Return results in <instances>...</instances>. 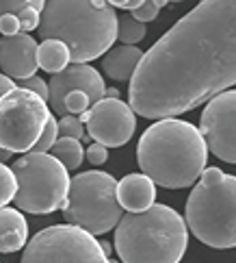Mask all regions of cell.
I'll use <instances>...</instances> for the list:
<instances>
[{"label":"cell","instance_id":"cell-30","mask_svg":"<svg viewBox=\"0 0 236 263\" xmlns=\"http://www.w3.org/2000/svg\"><path fill=\"white\" fill-rule=\"evenodd\" d=\"M106 98H119V91L117 89H106Z\"/></svg>","mask_w":236,"mask_h":263},{"label":"cell","instance_id":"cell-10","mask_svg":"<svg viewBox=\"0 0 236 263\" xmlns=\"http://www.w3.org/2000/svg\"><path fill=\"white\" fill-rule=\"evenodd\" d=\"M200 130L214 157L236 163V89H225L208 100L202 111Z\"/></svg>","mask_w":236,"mask_h":263},{"label":"cell","instance_id":"cell-7","mask_svg":"<svg viewBox=\"0 0 236 263\" xmlns=\"http://www.w3.org/2000/svg\"><path fill=\"white\" fill-rule=\"evenodd\" d=\"M13 172L17 176V209L41 215L63 209L70 194V170L63 161H59L52 153H26L13 163Z\"/></svg>","mask_w":236,"mask_h":263},{"label":"cell","instance_id":"cell-6","mask_svg":"<svg viewBox=\"0 0 236 263\" xmlns=\"http://www.w3.org/2000/svg\"><path fill=\"white\" fill-rule=\"evenodd\" d=\"M117 183L119 181H115L111 174L100 170H89L74 176L63 206V218L70 224L89 231L91 235H104L115 229L124 218Z\"/></svg>","mask_w":236,"mask_h":263},{"label":"cell","instance_id":"cell-8","mask_svg":"<svg viewBox=\"0 0 236 263\" xmlns=\"http://www.w3.org/2000/svg\"><path fill=\"white\" fill-rule=\"evenodd\" d=\"M20 263H109V255L89 231L68 222L33 235Z\"/></svg>","mask_w":236,"mask_h":263},{"label":"cell","instance_id":"cell-1","mask_svg":"<svg viewBox=\"0 0 236 263\" xmlns=\"http://www.w3.org/2000/svg\"><path fill=\"white\" fill-rule=\"evenodd\" d=\"M236 85V0H202L143 54L128 102L139 116L186 114Z\"/></svg>","mask_w":236,"mask_h":263},{"label":"cell","instance_id":"cell-5","mask_svg":"<svg viewBox=\"0 0 236 263\" xmlns=\"http://www.w3.org/2000/svg\"><path fill=\"white\" fill-rule=\"evenodd\" d=\"M186 224L210 248H236V176L206 167L186 200Z\"/></svg>","mask_w":236,"mask_h":263},{"label":"cell","instance_id":"cell-28","mask_svg":"<svg viewBox=\"0 0 236 263\" xmlns=\"http://www.w3.org/2000/svg\"><path fill=\"white\" fill-rule=\"evenodd\" d=\"M115 9H126V11H135L141 5H145V0H109Z\"/></svg>","mask_w":236,"mask_h":263},{"label":"cell","instance_id":"cell-13","mask_svg":"<svg viewBox=\"0 0 236 263\" xmlns=\"http://www.w3.org/2000/svg\"><path fill=\"white\" fill-rule=\"evenodd\" d=\"M0 68L11 79L26 81L35 77L39 65V44L28 33L3 35L0 42Z\"/></svg>","mask_w":236,"mask_h":263},{"label":"cell","instance_id":"cell-16","mask_svg":"<svg viewBox=\"0 0 236 263\" xmlns=\"http://www.w3.org/2000/svg\"><path fill=\"white\" fill-rule=\"evenodd\" d=\"M28 241V222L17 209L3 206L0 211V252L11 255Z\"/></svg>","mask_w":236,"mask_h":263},{"label":"cell","instance_id":"cell-2","mask_svg":"<svg viewBox=\"0 0 236 263\" xmlns=\"http://www.w3.org/2000/svg\"><path fill=\"white\" fill-rule=\"evenodd\" d=\"M208 153L210 148L202 130L191 122L163 118L141 135L137 163L156 185L165 190H184L206 172Z\"/></svg>","mask_w":236,"mask_h":263},{"label":"cell","instance_id":"cell-14","mask_svg":"<svg viewBox=\"0 0 236 263\" xmlns=\"http://www.w3.org/2000/svg\"><path fill=\"white\" fill-rule=\"evenodd\" d=\"M117 196L124 209L147 211L156 200V183L147 174H126L117 183Z\"/></svg>","mask_w":236,"mask_h":263},{"label":"cell","instance_id":"cell-26","mask_svg":"<svg viewBox=\"0 0 236 263\" xmlns=\"http://www.w3.org/2000/svg\"><path fill=\"white\" fill-rule=\"evenodd\" d=\"M106 148H109V146L100 144V142L91 144V146L87 148V159H89V163H91V165H102V163H106V159H109V150H106Z\"/></svg>","mask_w":236,"mask_h":263},{"label":"cell","instance_id":"cell-24","mask_svg":"<svg viewBox=\"0 0 236 263\" xmlns=\"http://www.w3.org/2000/svg\"><path fill=\"white\" fill-rule=\"evenodd\" d=\"M167 3H182V0H145V5H141L139 9L132 11V15L141 22H152L158 17L160 9H163Z\"/></svg>","mask_w":236,"mask_h":263},{"label":"cell","instance_id":"cell-3","mask_svg":"<svg viewBox=\"0 0 236 263\" xmlns=\"http://www.w3.org/2000/svg\"><path fill=\"white\" fill-rule=\"evenodd\" d=\"M37 31L41 40L68 44L72 63H87L113 48L119 17L109 0H48Z\"/></svg>","mask_w":236,"mask_h":263},{"label":"cell","instance_id":"cell-31","mask_svg":"<svg viewBox=\"0 0 236 263\" xmlns=\"http://www.w3.org/2000/svg\"><path fill=\"white\" fill-rule=\"evenodd\" d=\"M100 243H102V248H104L106 255H111V243L109 241H100Z\"/></svg>","mask_w":236,"mask_h":263},{"label":"cell","instance_id":"cell-20","mask_svg":"<svg viewBox=\"0 0 236 263\" xmlns=\"http://www.w3.org/2000/svg\"><path fill=\"white\" fill-rule=\"evenodd\" d=\"M145 33H147L145 22L137 20V17L130 15V13L119 15V33H117V40L121 44H139L145 37Z\"/></svg>","mask_w":236,"mask_h":263},{"label":"cell","instance_id":"cell-18","mask_svg":"<svg viewBox=\"0 0 236 263\" xmlns=\"http://www.w3.org/2000/svg\"><path fill=\"white\" fill-rule=\"evenodd\" d=\"M72 63V52L70 46L61 40H44L39 44V65L41 70L56 74L63 72Z\"/></svg>","mask_w":236,"mask_h":263},{"label":"cell","instance_id":"cell-23","mask_svg":"<svg viewBox=\"0 0 236 263\" xmlns=\"http://www.w3.org/2000/svg\"><path fill=\"white\" fill-rule=\"evenodd\" d=\"M59 133L61 137H74V139H87L89 133H84L82 128V120L76 118V116H63L59 120Z\"/></svg>","mask_w":236,"mask_h":263},{"label":"cell","instance_id":"cell-32","mask_svg":"<svg viewBox=\"0 0 236 263\" xmlns=\"http://www.w3.org/2000/svg\"><path fill=\"white\" fill-rule=\"evenodd\" d=\"M109 263H119V261H115V259H109Z\"/></svg>","mask_w":236,"mask_h":263},{"label":"cell","instance_id":"cell-12","mask_svg":"<svg viewBox=\"0 0 236 263\" xmlns=\"http://www.w3.org/2000/svg\"><path fill=\"white\" fill-rule=\"evenodd\" d=\"M48 87H50L48 105L52 109V114H59L61 118L68 116L65 98H68L70 91H87L93 98V102L106 98L104 79L100 77V72L96 68H91L87 63H72L63 72L52 74V79L48 81Z\"/></svg>","mask_w":236,"mask_h":263},{"label":"cell","instance_id":"cell-15","mask_svg":"<svg viewBox=\"0 0 236 263\" xmlns=\"http://www.w3.org/2000/svg\"><path fill=\"white\" fill-rule=\"evenodd\" d=\"M143 50L137 48L135 44H121L113 46V48L102 57V70L109 79L124 83L135 77V72L139 70L141 61H143Z\"/></svg>","mask_w":236,"mask_h":263},{"label":"cell","instance_id":"cell-27","mask_svg":"<svg viewBox=\"0 0 236 263\" xmlns=\"http://www.w3.org/2000/svg\"><path fill=\"white\" fill-rule=\"evenodd\" d=\"M22 87L33 89L35 93H39V96H41V98H46V100H48V96H50V87L46 85V81H44V79L31 77V79H26V81H24V85H22Z\"/></svg>","mask_w":236,"mask_h":263},{"label":"cell","instance_id":"cell-19","mask_svg":"<svg viewBox=\"0 0 236 263\" xmlns=\"http://www.w3.org/2000/svg\"><path fill=\"white\" fill-rule=\"evenodd\" d=\"M50 153L59 159V161H63L65 165H68V170H76V167H80L82 159L87 157L84 148L80 146V139H74V137H59L54 142Z\"/></svg>","mask_w":236,"mask_h":263},{"label":"cell","instance_id":"cell-22","mask_svg":"<svg viewBox=\"0 0 236 263\" xmlns=\"http://www.w3.org/2000/svg\"><path fill=\"white\" fill-rule=\"evenodd\" d=\"M59 137H61V133H59V122L54 120V116H50V120H48V124H46L41 137L37 139V144L31 148V153H50L54 142Z\"/></svg>","mask_w":236,"mask_h":263},{"label":"cell","instance_id":"cell-29","mask_svg":"<svg viewBox=\"0 0 236 263\" xmlns=\"http://www.w3.org/2000/svg\"><path fill=\"white\" fill-rule=\"evenodd\" d=\"M13 89H15V85H13L11 77H9V74H3V77H0V96H7V93H11Z\"/></svg>","mask_w":236,"mask_h":263},{"label":"cell","instance_id":"cell-4","mask_svg":"<svg viewBox=\"0 0 236 263\" xmlns=\"http://www.w3.org/2000/svg\"><path fill=\"white\" fill-rule=\"evenodd\" d=\"M186 246L184 218L167 204L128 211L115 229V250L124 263H180Z\"/></svg>","mask_w":236,"mask_h":263},{"label":"cell","instance_id":"cell-11","mask_svg":"<svg viewBox=\"0 0 236 263\" xmlns=\"http://www.w3.org/2000/svg\"><path fill=\"white\" fill-rule=\"evenodd\" d=\"M80 120L87 124V133L93 142H100L109 148H119L130 142L137 128V111L130 102L119 98H102Z\"/></svg>","mask_w":236,"mask_h":263},{"label":"cell","instance_id":"cell-9","mask_svg":"<svg viewBox=\"0 0 236 263\" xmlns=\"http://www.w3.org/2000/svg\"><path fill=\"white\" fill-rule=\"evenodd\" d=\"M50 116L46 98L33 89L15 87L0 98V146L11 153H31Z\"/></svg>","mask_w":236,"mask_h":263},{"label":"cell","instance_id":"cell-25","mask_svg":"<svg viewBox=\"0 0 236 263\" xmlns=\"http://www.w3.org/2000/svg\"><path fill=\"white\" fill-rule=\"evenodd\" d=\"M0 31H3V35H17V33H22L20 17L13 15V13H3V15H0Z\"/></svg>","mask_w":236,"mask_h":263},{"label":"cell","instance_id":"cell-21","mask_svg":"<svg viewBox=\"0 0 236 263\" xmlns=\"http://www.w3.org/2000/svg\"><path fill=\"white\" fill-rule=\"evenodd\" d=\"M17 176L13 172V167L9 165H0V204L9 206V202L15 200V194H17Z\"/></svg>","mask_w":236,"mask_h":263},{"label":"cell","instance_id":"cell-17","mask_svg":"<svg viewBox=\"0 0 236 263\" xmlns=\"http://www.w3.org/2000/svg\"><path fill=\"white\" fill-rule=\"evenodd\" d=\"M48 0H0V13H13L20 17L22 33L39 29L41 13Z\"/></svg>","mask_w":236,"mask_h":263}]
</instances>
